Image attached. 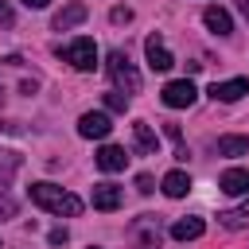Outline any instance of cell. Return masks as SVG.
<instances>
[{"instance_id":"21","label":"cell","mask_w":249,"mask_h":249,"mask_svg":"<svg viewBox=\"0 0 249 249\" xmlns=\"http://www.w3.org/2000/svg\"><path fill=\"white\" fill-rule=\"evenodd\" d=\"M105 109H109V113H124V109H128V97H124L121 89H109V93H105Z\"/></svg>"},{"instance_id":"14","label":"cell","mask_w":249,"mask_h":249,"mask_svg":"<svg viewBox=\"0 0 249 249\" xmlns=\"http://www.w3.org/2000/svg\"><path fill=\"white\" fill-rule=\"evenodd\" d=\"M202 233H206V222H202V218H191V214L171 226V237H175V241H195V237H202Z\"/></svg>"},{"instance_id":"28","label":"cell","mask_w":249,"mask_h":249,"mask_svg":"<svg viewBox=\"0 0 249 249\" xmlns=\"http://www.w3.org/2000/svg\"><path fill=\"white\" fill-rule=\"evenodd\" d=\"M237 4H241V12H245V16H249V0H237Z\"/></svg>"},{"instance_id":"23","label":"cell","mask_w":249,"mask_h":249,"mask_svg":"<svg viewBox=\"0 0 249 249\" xmlns=\"http://www.w3.org/2000/svg\"><path fill=\"white\" fill-rule=\"evenodd\" d=\"M16 23V12H12V0H0V27H12Z\"/></svg>"},{"instance_id":"2","label":"cell","mask_w":249,"mask_h":249,"mask_svg":"<svg viewBox=\"0 0 249 249\" xmlns=\"http://www.w3.org/2000/svg\"><path fill=\"white\" fill-rule=\"evenodd\" d=\"M105 70H109L113 86H117L124 97H128V93H140V74H136V66L128 62V54H124V51H109Z\"/></svg>"},{"instance_id":"11","label":"cell","mask_w":249,"mask_h":249,"mask_svg":"<svg viewBox=\"0 0 249 249\" xmlns=\"http://www.w3.org/2000/svg\"><path fill=\"white\" fill-rule=\"evenodd\" d=\"M218 187H222L226 195H249V167H230V171H222Z\"/></svg>"},{"instance_id":"17","label":"cell","mask_w":249,"mask_h":249,"mask_svg":"<svg viewBox=\"0 0 249 249\" xmlns=\"http://www.w3.org/2000/svg\"><path fill=\"white\" fill-rule=\"evenodd\" d=\"M218 222H222L226 230H245V226H249V198H245L241 206H230V210H222V214H218Z\"/></svg>"},{"instance_id":"27","label":"cell","mask_w":249,"mask_h":249,"mask_svg":"<svg viewBox=\"0 0 249 249\" xmlns=\"http://www.w3.org/2000/svg\"><path fill=\"white\" fill-rule=\"evenodd\" d=\"M23 4H27V8H47L51 0H23Z\"/></svg>"},{"instance_id":"18","label":"cell","mask_w":249,"mask_h":249,"mask_svg":"<svg viewBox=\"0 0 249 249\" xmlns=\"http://www.w3.org/2000/svg\"><path fill=\"white\" fill-rule=\"evenodd\" d=\"M218 156H249L245 136H218Z\"/></svg>"},{"instance_id":"22","label":"cell","mask_w":249,"mask_h":249,"mask_svg":"<svg viewBox=\"0 0 249 249\" xmlns=\"http://www.w3.org/2000/svg\"><path fill=\"white\" fill-rule=\"evenodd\" d=\"M8 218H16V198L0 191V222H8Z\"/></svg>"},{"instance_id":"24","label":"cell","mask_w":249,"mask_h":249,"mask_svg":"<svg viewBox=\"0 0 249 249\" xmlns=\"http://www.w3.org/2000/svg\"><path fill=\"white\" fill-rule=\"evenodd\" d=\"M109 19H113V23H128V19H132V12H128V8H113V12H109Z\"/></svg>"},{"instance_id":"20","label":"cell","mask_w":249,"mask_h":249,"mask_svg":"<svg viewBox=\"0 0 249 249\" xmlns=\"http://www.w3.org/2000/svg\"><path fill=\"white\" fill-rule=\"evenodd\" d=\"M163 132H167V140L175 144V156H179V160H187V144H183V132H179V124H171V121H167V124H163Z\"/></svg>"},{"instance_id":"25","label":"cell","mask_w":249,"mask_h":249,"mask_svg":"<svg viewBox=\"0 0 249 249\" xmlns=\"http://www.w3.org/2000/svg\"><path fill=\"white\" fill-rule=\"evenodd\" d=\"M136 191L140 195H152V175H136Z\"/></svg>"},{"instance_id":"10","label":"cell","mask_w":249,"mask_h":249,"mask_svg":"<svg viewBox=\"0 0 249 249\" xmlns=\"http://www.w3.org/2000/svg\"><path fill=\"white\" fill-rule=\"evenodd\" d=\"M86 16H89V8H86L82 0H74V4H66L62 12H54V31H70V27H78Z\"/></svg>"},{"instance_id":"29","label":"cell","mask_w":249,"mask_h":249,"mask_svg":"<svg viewBox=\"0 0 249 249\" xmlns=\"http://www.w3.org/2000/svg\"><path fill=\"white\" fill-rule=\"evenodd\" d=\"M89 249H93V245H89Z\"/></svg>"},{"instance_id":"1","label":"cell","mask_w":249,"mask_h":249,"mask_svg":"<svg viewBox=\"0 0 249 249\" xmlns=\"http://www.w3.org/2000/svg\"><path fill=\"white\" fill-rule=\"evenodd\" d=\"M27 195H31L35 206H43V210H51V214H58V218L82 214V198L70 195V191H62V187H54V183H31Z\"/></svg>"},{"instance_id":"12","label":"cell","mask_w":249,"mask_h":249,"mask_svg":"<svg viewBox=\"0 0 249 249\" xmlns=\"http://www.w3.org/2000/svg\"><path fill=\"white\" fill-rule=\"evenodd\" d=\"M202 23H206L214 35H230V31H233V19H230V12H226V8H218V4H210V8L202 12Z\"/></svg>"},{"instance_id":"6","label":"cell","mask_w":249,"mask_h":249,"mask_svg":"<svg viewBox=\"0 0 249 249\" xmlns=\"http://www.w3.org/2000/svg\"><path fill=\"white\" fill-rule=\"evenodd\" d=\"M144 58H148V66L160 70V74L175 66V58H171V51H167V43H163L160 35H148V39H144Z\"/></svg>"},{"instance_id":"26","label":"cell","mask_w":249,"mask_h":249,"mask_svg":"<svg viewBox=\"0 0 249 249\" xmlns=\"http://www.w3.org/2000/svg\"><path fill=\"white\" fill-rule=\"evenodd\" d=\"M66 237H70V233H66V230H51V245H62V241H66Z\"/></svg>"},{"instance_id":"3","label":"cell","mask_w":249,"mask_h":249,"mask_svg":"<svg viewBox=\"0 0 249 249\" xmlns=\"http://www.w3.org/2000/svg\"><path fill=\"white\" fill-rule=\"evenodd\" d=\"M58 58L70 62L74 70H97V43L89 35H78L74 43H62L58 47Z\"/></svg>"},{"instance_id":"4","label":"cell","mask_w":249,"mask_h":249,"mask_svg":"<svg viewBox=\"0 0 249 249\" xmlns=\"http://www.w3.org/2000/svg\"><path fill=\"white\" fill-rule=\"evenodd\" d=\"M128 241H132V249H160V222H156V214H140V218H132V226H128Z\"/></svg>"},{"instance_id":"13","label":"cell","mask_w":249,"mask_h":249,"mask_svg":"<svg viewBox=\"0 0 249 249\" xmlns=\"http://www.w3.org/2000/svg\"><path fill=\"white\" fill-rule=\"evenodd\" d=\"M132 144L140 156H156V132L148 121H132Z\"/></svg>"},{"instance_id":"9","label":"cell","mask_w":249,"mask_h":249,"mask_svg":"<svg viewBox=\"0 0 249 249\" xmlns=\"http://www.w3.org/2000/svg\"><path fill=\"white\" fill-rule=\"evenodd\" d=\"M121 202H124V191H121V187H113V183H97V187H93V210H105V214H109V210H117Z\"/></svg>"},{"instance_id":"5","label":"cell","mask_w":249,"mask_h":249,"mask_svg":"<svg viewBox=\"0 0 249 249\" xmlns=\"http://www.w3.org/2000/svg\"><path fill=\"white\" fill-rule=\"evenodd\" d=\"M163 105L167 109H187V105H195V97H198V89H195V82H187V78H175V82H167L163 86Z\"/></svg>"},{"instance_id":"16","label":"cell","mask_w":249,"mask_h":249,"mask_svg":"<svg viewBox=\"0 0 249 249\" xmlns=\"http://www.w3.org/2000/svg\"><path fill=\"white\" fill-rule=\"evenodd\" d=\"M187 191H191V175L187 171H167L163 175V195L167 198H183Z\"/></svg>"},{"instance_id":"7","label":"cell","mask_w":249,"mask_h":249,"mask_svg":"<svg viewBox=\"0 0 249 249\" xmlns=\"http://www.w3.org/2000/svg\"><path fill=\"white\" fill-rule=\"evenodd\" d=\"M109 128H113V124H109L105 113H82V117H78V132H82L86 140H105Z\"/></svg>"},{"instance_id":"8","label":"cell","mask_w":249,"mask_h":249,"mask_svg":"<svg viewBox=\"0 0 249 249\" xmlns=\"http://www.w3.org/2000/svg\"><path fill=\"white\" fill-rule=\"evenodd\" d=\"M249 93V78H230V82H214L210 86V97L214 101H237Z\"/></svg>"},{"instance_id":"19","label":"cell","mask_w":249,"mask_h":249,"mask_svg":"<svg viewBox=\"0 0 249 249\" xmlns=\"http://www.w3.org/2000/svg\"><path fill=\"white\" fill-rule=\"evenodd\" d=\"M16 171H19V156L8 152V148H0V183H8Z\"/></svg>"},{"instance_id":"15","label":"cell","mask_w":249,"mask_h":249,"mask_svg":"<svg viewBox=\"0 0 249 249\" xmlns=\"http://www.w3.org/2000/svg\"><path fill=\"white\" fill-rule=\"evenodd\" d=\"M124 163H128V156H124V148H117V144H105V148L97 152V167H101V171H124Z\"/></svg>"}]
</instances>
